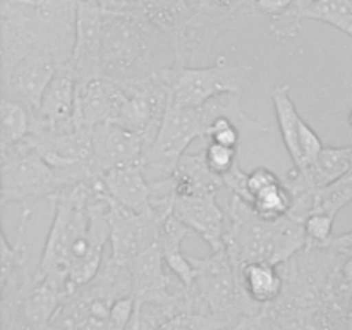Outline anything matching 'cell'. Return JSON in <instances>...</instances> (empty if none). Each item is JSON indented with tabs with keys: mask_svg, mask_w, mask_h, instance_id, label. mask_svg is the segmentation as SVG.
Here are the masks:
<instances>
[{
	"mask_svg": "<svg viewBox=\"0 0 352 330\" xmlns=\"http://www.w3.org/2000/svg\"><path fill=\"white\" fill-rule=\"evenodd\" d=\"M48 201L54 219L34 277L55 282L71 296L102 267L103 251L110 244L112 198L98 179L67 186Z\"/></svg>",
	"mask_w": 352,
	"mask_h": 330,
	"instance_id": "obj_1",
	"label": "cell"
},
{
	"mask_svg": "<svg viewBox=\"0 0 352 330\" xmlns=\"http://www.w3.org/2000/svg\"><path fill=\"white\" fill-rule=\"evenodd\" d=\"M175 67L172 34L138 12H107L103 17L102 72L120 82H138Z\"/></svg>",
	"mask_w": 352,
	"mask_h": 330,
	"instance_id": "obj_2",
	"label": "cell"
},
{
	"mask_svg": "<svg viewBox=\"0 0 352 330\" xmlns=\"http://www.w3.org/2000/svg\"><path fill=\"white\" fill-rule=\"evenodd\" d=\"M78 9L0 0L2 69L31 54L54 55L60 64L71 60Z\"/></svg>",
	"mask_w": 352,
	"mask_h": 330,
	"instance_id": "obj_3",
	"label": "cell"
},
{
	"mask_svg": "<svg viewBox=\"0 0 352 330\" xmlns=\"http://www.w3.org/2000/svg\"><path fill=\"white\" fill-rule=\"evenodd\" d=\"M226 212L223 244L237 268L248 263L282 265L308 244L305 222L285 215L267 220L250 203L230 195Z\"/></svg>",
	"mask_w": 352,
	"mask_h": 330,
	"instance_id": "obj_4",
	"label": "cell"
},
{
	"mask_svg": "<svg viewBox=\"0 0 352 330\" xmlns=\"http://www.w3.org/2000/svg\"><path fill=\"white\" fill-rule=\"evenodd\" d=\"M189 258L195 267V277L188 285L192 306L212 318L219 329L237 325L265 308L250 298L241 280V270L232 263L226 248L210 251L206 258Z\"/></svg>",
	"mask_w": 352,
	"mask_h": 330,
	"instance_id": "obj_5",
	"label": "cell"
},
{
	"mask_svg": "<svg viewBox=\"0 0 352 330\" xmlns=\"http://www.w3.org/2000/svg\"><path fill=\"white\" fill-rule=\"evenodd\" d=\"M0 206L21 205L23 210H33L40 199H50L62 189L54 167L24 140L14 146L0 150Z\"/></svg>",
	"mask_w": 352,
	"mask_h": 330,
	"instance_id": "obj_6",
	"label": "cell"
},
{
	"mask_svg": "<svg viewBox=\"0 0 352 330\" xmlns=\"http://www.w3.org/2000/svg\"><path fill=\"white\" fill-rule=\"evenodd\" d=\"M167 78L172 88V105L199 107L220 95H241L253 86V67L220 55L212 65L170 67Z\"/></svg>",
	"mask_w": 352,
	"mask_h": 330,
	"instance_id": "obj_7",
	"label": "cell"
},
{
	"mask_svg": "<svg viewBox=\"0 0 352 330\" xmlns=\"http://www.w3.org/2000/svg\"><path fill=\"white\" fill-rule=\"evenodd\" d=\"M208 126L199 107L170 105L153 143L144 150L141 168L150 184L174 175L179 160L195 140H206Z\"/></svg>",
	"mask_w": 352,
	"mask_h": 330,
	"instance_id": "obj_8",
	"label": "cell"
},
{
	"mask_svg": "<svg viewBox=\"0 0 352 330\" xmlns=\"http://www.w3.org/2000/svg\"><path fill=\"white\" fill-rule=\"evenodd\" d=\"M67 298L60 285L33 274L26 287L0 298V330H45Z\"/></svg>",
	"mask_w": 352,
	"mask_h": 330,
	"instance_id": "obj_9",
	"label": "cell"
},
{
	"mask_svg": "<svg viewBox=\"0 0 352 330\" xmlns=\"http://www.w3.org/2000/svg\"><path fill=\"white\" fill-rule=\"evenodd\" d=\"M168 217L151 206L141 212H134L124 208L112 199L109 212L110 248H112L110 256L120 261H129L148 248L158 244V237Z\"/></svg>",
	"mask_w": 352,
	"mask_h": 330,
	"instance_id": "obj_10",
	"label": "cell"
},
{
	"mask_svg": "<svg viewBox=\"0 0 352 330\" xmlns=\"http://www.w3.org/2000/svg\"><path fill=\"white\" fill-rule=\"evenodd\" d=\"M234 21L222 14L192 6L188 23L174 34L175 67H199L206 65L213 45L223 31L234 26Z\"/></svg>",
	"mask_w": 352,
	"mask_h": 330,
	"instance_id": "obj_11",
	"label": "cell"
},
{
	"mask_svg": "<svg viewBox=\"0 0 352 330\" xmlns=\"http://www.w3.org/2000/svg\"><path fill=\"white\" fill-rule=\"evenodd\" d=\"M103 10L98 0H81L76 16V40L71 64L74 69L78 88L82 89L102 72Z\"/></svg>",
	"mask_w": 352,
	"mask_h": 330,
	"instance_id": "obj_12",
	"label": "cell"
},
{
	"mask_svg": "<svg viewBox=\"0 0 352 330\" xmlns=\"http://www.w3.org/2000/svg\"><path fill=\"white\" fill-rule=\"evenodd\" d=\"M62 65L54 55L31 54L2 69V96L16 100L33 116L55 71Z\"/></svg>",
	"mask_w": 352,
	"mask_h": 330,
	"instance_id": "obj_13",
	"label": "cell"
},
{
	"mask_svg": "<svg viewBox=\"0 0 352 330\" xmlns=\"http://www.w3.org/2000/svg\"><path fill=\"white\" fill-rule=\"evenodd\" d=\"M78 95V79L69 60L58 65L54 78L48 82L41 96L40 107L31 116V131L57 129V127L71 124L76 116Z\"/></svg>",
	"mask_w": 352,
	"mask_h": 330,
	"instance_id": "obj_14",
	"label": "cell"
},
{
	"mask_svg": "<svg viewBox=\"0 0 352 330\" xmlns=\"http://www.w3.org/2000/svg\"><path fill=\"white\" fill-rule=\"evenodd\" d=\"M144 150V138L119 124L102 122L93 127V160L102 175L112 168L140 164Z\"/></svg>",
	"mask_w": 352,
	"mask_h": 330,
	"instance_id": "obj_15",
	"label": "cell"
},
{
	"mask_svg": "<svg viewBox=\"0 0 352 330\" xmlns=\"http://www.w3.org/2000/svg\"><path fill=\"white\" fill-rule=\"evenodd\" d=\"M174 215L201 237L210 246V251L226 248V212L217 203V196H175Z\"/></svg>",
	"mask_w": 352,
	"mask_h": 330,
	"instance_id": "obj_16",
	"label": "cell"
},
{
	"mask_svg": "<svg viewBox=\"0 0 352 330\" xmlns=\"http://www.w3.org/2000/svg\"><path fill=\"white\" fill-rule=\"evenodd\" d=\"M124 100L126 88L122 82L100 76L79 89L74 119L91 127L102 122H113Z\"/></svg>",
	"mask_w": 352,
	"mask_h": 330,
	"instance_id": "obj_17",
	"label": "cell"
},
{
	"mask_svg": "<svg viewBox=\"0 0 352 330\" xmlns=\"http://www.w3.org/2000/svg\"><path fill=\"white\" fill-rule=\"evenodd\" d=\"M105 192L124 208L141 212L150 206L151 184L144 177L141 164L112 168L102 175Z\"/></svg>",
	"mask_w": 352,
	"mask_h": 330,
	"instance_id": "obj_18",
	"label": "cell"
},
{
	"mask_svg": "<svg viewBox=\"0 0 352 330\" xmlns=\"http://www.w3.org/2000/svg\"><path fill=\"white\" fill-rule=\"evenodd\" d=\"M172 179L177 196H217L220 189H226L223 177L217 175L206 164L203 148L196 153L186 151Z\"/></svg>",
	"mask_w": 352,
	"mask_h": 330,
	"instance_id": "obj_19",
	"label": "cell"
},
{
	"mask_svg": "<svg viewBox=\"0 0 352 330\" xmlns=\"http://www.w3.org/2000/svg\"><path fill=\"white\" fill-rule=\"evenodd\" d=\"M191 234L195 232L172 213L167 222L164 223V229H162L160 237H158V246H160L162 254H164L165 265L186 285L191 284L192 277H195V267L191 263V258L182 251V243Z\"/></svg>",
	"mask_w": 352,
	"mask_h": 330,
	"instance_id": "obj_20",
	"label": "cell"
},
{
	"mask_svg": "<svg viewBox=\"0 0 352 330\" xmlns=\"http://www.w3.org/2000/svg\"><path fill=\"white\" fill-rule=\"evenodd\" d=\"M270 96L275 107V116H277L282 141H284L285 150L289 151L292 162H294V167L308 168L305 167L301 148H299V122H301L302 117L298 113V109L291 98V85L285 82V85L275 86Z\"/></svg>",
	"mask_w": 352,
	"mask_h": 330,
	"instance_id": "obj_21",
	"label": "cell"
},
{
	"mask_svg": "<svg viewBox=\"0 0 352 330\" xmlns=\"http://www.w3.org/2000/svg\"><path fill=\"white\" fill-rule=\"evenodd\" d=\"M277 330H336L329 308H302L275 301L265 306Z\"/></svg>",
	"mask_w": 352,
	"mask_h": 330,
	"instance_id": "obj_22",
	"label": "cell"
},
{
	"mask_svg": "<svg viewBox=\"0 0 352 330\" xmlns=\"http://www.w3.org/2000/svg\"><path fill=\"white\" fill-rule=\"evenodd\" d=\"M241 280L254 302L261 306L272 305L284 291V278L277 265L248 263L241 268Z\"/></svg>",
	"mask_w": 352,
	"mask_h": 330,
	"instance_id": "obj_23",
	"label": "cell"
},
{
	"mask_svg": "<svg viewBox=\"0 0 352 330\" xmlns=\"http://www.w3.org/2000/svg\"><path fill=\"white\" fill-rule=\"evenodd\" d=\"M136 12L174 36L191 17L192 6L188 0H138Z\"/></svg>",
	"mask_w": 352,
	"mask_h": 330,
	"instance_id": "obj_24",
	"label": "cell"
},
{
	"mask_svg": "<svg viewBox=\"0 0 352 330\" xmlns=\"http://www.w3.org/2000/svg\"><path fill=\"white\" fill-rule=\"evenodd\" d=\"M0 150L26 140L31 133V112L16 100L2 96L0 102Z\"/></svg>",
	"mask_w": 352,
	"mask_h": 330,
	"instance_id": "obj_25",
	"label": "cell"
},
{
	"mask_svg": "<svg viewBox=\"0 0 352 330\" xmlns=\"http://www.w3.org/2000/svg\"><path fill=\"white\" fill-rule=\"evenodd\" d=\"M352 167V144L349 146H325L318 160L309 165L313 181L318 188L342 177Z\"/></svg>",
	"mask_w": 352,
	"mask_h": 330,
	"instance_id": "obj_26",
	"label": "cell"
},
{
	"mask_svg": "<svg viewBox=\"0 0 352 330\" xmlns=\"http://www.w3.org/2000/svg\"><path fill=\"white\" fill-rule=\"evenodd\" d=\"M291 203V192L285 188L284 181H280L277 184H272L268 188L261 189L258 195H254L251 206L263 219L277 220L289 215Z\"/></svg>",
	"mask_w": 352,
	"mask_h": 330,
	"instance_id": "obj_27",
	"label": "cell"
},
{
	"mask_svg": "<svg viewBox=\"0 0 352 330\" xmlns=\"http://www.w3.org/2000/svg\"><path fill=\"white\" fill-rule=\"evenodd\" d=\"M305 17L322 21L346 33L352 26V0H316Z\"/></svg>",
	"mask_w": 352,
	"mask_h": 330,
	"instance_id": "obj_28",
	"label": "cell"
},
{
	"mask_svg": "<svg viewBox=\"0 0 352 330\" xmlns=\"http://www.w3.org/2000/svg\"><path fill=\"white\" fill-rule=\"evenodd\" d=\"M352 201V167L349 172L337 181L323 186L318 191V206L316 212H325L337 217V213Z\"/></svg>",
	"mask_w": 352,
	"mask_h": 330,
	"instance_id": "obj_29",
	"label": "cell"
},
{
	"mask_svg": "<svg viewBox=\"0 0 352 330\" xmlns=\"http://www.w3.org/2000/svg\"><path fill=\"white\" fill-rule=\"evenodd\" d=\"M203 150H205L208 167L220 177L232 170L234 165L237 164V148L223 146V144L208 141V144H205Z\"/></svg>",
	"mask_w": 352,
	"mask_h": 330,
	"instance_id": "obj_30",
	"label": "cell"
},
{
	"mask_svg": "<svg viewBox=\"0 0 352 330\" xmlns=\"http://www.w3.org/2000/svg\"><path fill=\"white\" fill-rule=\"evenodd\" d=\"M333 220L336 217L325 212H315L305 220V230L308 244H327L333 237Z\"/></svg>",
	"mask_w": 352,
	"mask_h": 330,
	"instance_id": "obj_31",
	"label": "cell"
},
{
	"mask_svg": "<svg viewBox=\"0 0 352 330\" xmlns=\"http://www.w3.org/2000/svg\"><path fill=\"white\" fill-rule=\"evenodd\" d=\"M299 148H301L305 167L315 164L322 150L325 148L322 143V138L316 134L313 127H309V124L305 119H301V122H299Z\"/></svg>",
	"mask_w": 352,
	"mask_h": 330,
	"instance_id": "obj_32",
	"label": "cell"
},
{
	"mask_svg": "<svg viewBox=\"0 0 352 330\" xmlns=\"http://www.w3.org/2000/svg\"><path fill=\"white\" fill-rule=\"evenodd\" d=\"M239 136L241 129L234 124L232 119H229V117H219V119L212 124L210 133L206 138H208V141H213V143L237 148V144H239Z\"/></svg>",
	"mask_w": 352,
	"mask_h": 330,
	"instance_id": "obj_33",
	"label": "cell"
},
{
	"mask_svg": "<svg viewBox=\"0 0 352 330\" xmlns=\"http://www.w3.org/2000/svg\"><path fill=\"white\" fill-rule=\"evenodd\" d=\"M223 184H226V189L230 195L239 196L241 199L251 205V196L250 191H248V172H244L239 167V162L234 165L232 170L223 175Z\"/></svg>",
	"mask_w": 352,
	"mask_h": 330,
	"instance_id": "obj_34",
	"label": "cell"
},
{
	"mask_svg": "<svg viewBox=\"0 0 352 330\" xmlns=\"http://www.w3.org/2000/svg\"><path fill=\"white\" fill-rule=\"evenodd\" d=\"M280 181V175H277L274 170L267 167H258L254 170L248 172V191H250L251 201H253L254 195H258L261 189L268 188L272 184H277Z\"/></svg>",
	"mask_w": 352,
	"mask_h": 330,
	"instance_id": "obj_35",
	"label": "cell"
},
{
	"mask_svg": "<svg viewBox=\"0 0 352 330\" xmlns=\"http://www.w3.org/2000/svg\"><path fill=\"white\" fill-rule=\"evenodd\" d=\"M292 3H294V0H256L254 9H256L258 16L267 17L270 21L287 12Z\"/></svg>",
	"mask_w": 352,
	"mask_h": 330,
	"instance_id": "obj_36",
	"label": "cell"
},
{
	"mask_svg": "<svg viewBox=\"0 0 352 330\" xmlns=\"http://www.w3.org/2000/svg\"><path fill=\"white\" fill-rule=\"evenodd\" d=\"M243 330H277V329H275L274 320L270 318V315L267 313V309L263 308L260 313H258V315L244 320Z\"/></svg>",
	"mask_w": 352,
	"mask_h": 330,
	"instance_id": "obj_37",
	"label": "cell"
},
{
	"mask_svg": "<svg viewBox=\"0 0 352 330\" xmlns=\"http://www.w3.org/2000/svg\"><path fill=\"white\" fill-rule=\"evenodd\" d=\"M19 2H31L38 6H50V7H65V9H78L81 0H19Z\"/></svg>",
	"mask_w": 352,
	"mask_h": 330,
	"instance_id": "obj_38",
	"label": "cell"
},
{
	"mask_svg": "<svg viewBox=\"0 0 352 330\" xmlns=\"http://www.w3.org/2000/svg\"><path fill=\"white\" fill-rule=\"evenodd\" d=\"M243 327H244V322H241V323H237V325L229 327V329H222V330H243Z\"/></svg>",
	"mask_w": 352,
	"mask_h": 330,
	"instance_id": "obj_39",
	"label": "cell"
},
{
	"mask_svg": "<svg viewBox=\"0 0 352 330\" xmlns=\"http://www.w3.org/2000/svg\"><path fill=\"white\" fill-rule=\"evenodd\" d=\"M346 34H349V36L352 38V26L349 28V30H347V31H346Z\"/></svg>",
	"mask_w": 352,
	"mask_h": 330,
	"instance_id": "obj_40",
	"label": "cell"
},
{
	"mask_svg": "<svg viewBox=\"0 0 352 330\" xmlns=\"http://www.w3.org/2000/svg\"><path fill=\"white\" fill-rule=\"evenodd\" d=\"M349 124H351V127H352V109H351V112H349Z\"/></svg>",
	"mask_w": 352,
	"mask_h": 330,
	"instance_id": "obj_41",
	"label": "cell"
}]
</instances>
